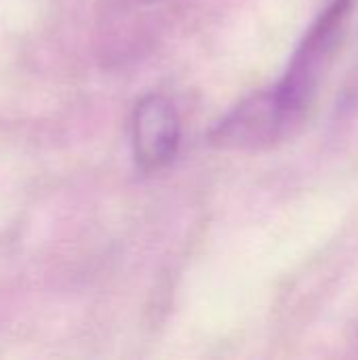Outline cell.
<instances>
[{
	"mask_svg": "<svg viewBox=\"0 0 358 360\" xmlns=\"http://www.w3.org/2000/svg\"><path fill=\"white\" fill-rule=\"evenodd\" d=\"M350 8L352 0H331L302 38L283 80L272 86L279 103L293 122H298L310 105L317 86L340 44Z\"/></svg>",
	"mask_w": 358,
	"mask_h": 360,
	"instance_id": "6da1fadb",
	"label": "cell"
},
{
	"mask_svg": "<svg viewBox=\"0 0 358 360\" xmlns=\"http://www.w3.org/2000/svg\"><path fill=\"white\" fill-rule=\"evenodd\" d=\"M295 122L283 110L274 89L255 93L226 114L211 131V146L219 150L253 152L283 139Z\"/></svg>",
	"mask_w": 358,
	"mask_h": 360,
	"instance_id": "7a4b0ae2",
	"label": "cell"
},
{
	"mask_svg": "<svg viewBox=\"0 0 358 360\" xmlns=\"http://www.w3.org/2000/svg\"><path fill=\"white\" fill-rule=\"evenodd\" d=\"M133 154L143 173L165 169L179 148V116L173 101L160 93H150L133 112Z\"/></svg>",
	"mask_w": 358,
	"mask_h": 360,
	"instance_id": "3957f363",
	"label": "cell"
}]
</instances>
